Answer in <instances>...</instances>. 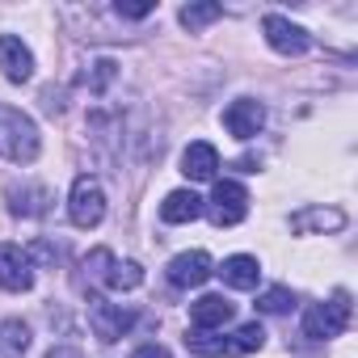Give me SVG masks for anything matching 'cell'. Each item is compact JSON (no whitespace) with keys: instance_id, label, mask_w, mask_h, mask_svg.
<instances>
[{"instance_id":"cell-18","label":"cell","mask_w":358,"mask_h":358,"mask_svg":"<svg viewBox=\"0 0 358 358\" xmlns=\"http://www.w3.org/2000/svg\"><path fill=\"white\" fill-rule=\"evenodd\" d=\"M26 350H30V324L26 320L0 324V358H26Z\"/></svg>"},{"instance_id":"cell-22","label":"cell","mask_w":358,"mask_h":358,"mask_svg":"<svg viewBox=\"0 0 358 358\" xmlns=\"http://www.w3.org/2000/svg\"><path fill=\"white\" fill-rule=\"evenodd\" d=\"M114 76H118V64H114V59H97V64H93V72H85V85H89L93 93H101Z\"/></svg>"},{"instance_id":"cell-20","label":"cell","mask_w":358,"mask_h":358,"mask_svg":"<svg viewBox=\"0 0 358 358\" xmlns=\"http://www.w3.org/2000/svg\"><path fill=\"white\" fill-rule=\"evenodd\" d=\"M177 17H182V26H186L190 34H199V30H207L211 22H220V17H224V9L215 5V0H199V5H186Z\"/></svg>"},{"instance_id":"cell-6","label":"cell","mask_w":358,"mask_h":358,"mask_svg":"<svg viewBox=\"0 0 358 358\" xmlns=\"http://www.w3.org/2000/svg\"><path fill=\"white\" fill-rule=\"evenodd\" d=\"M262 30H266V43H270L278 55H303V51L312 47L308 30H303V26H295V22H291V17H282V13H270V17L262 22Z\"/></svg>"},{"instance_id":"cell-10","label":"cell","mask_w":358,"mask_h":358,"mask_svg":"<svg viewBox=\"0 0 358 358\" xmlns=\"http://www.w3.org/2000/svg\"><path fill=\"white\" fill-rule=\"evenodd\" d=\"M5 199H9V211H13V215H22V220H38V215H47V211H51V203H55V194H51L47 186H38V182L9 186V190H5Z\"/></svg>"},{"instance_id":"cell-13","label":"cell","mask_w":358,"mask_h":358,"mask_svg":"<svg viewBox=\"0 0 358 358\" xmlns=\"http://www.w3.org/2000/svg\"><path fill=\"white\" fill-rule=\"evenodd\" d=\"M232 299H224V295H203V299H194L190 303V324L199 329V333H215V329H224L228 320H232Z\"/></svg>"},{"instance_id":"cell-2","label":"cell","mask_w":358,"mask_h":358,"mask_svg":"<svg viewBox=\"0 0 358 358\" xmlns=\"http://www.w3.org/2000/svg\"><path fill=\"white\" fill-rule=\"evenodd\" d=\"M68 220L76 228H97L106 220V190L97 177L80 173L76 182H72V194H68Z\"/></svg>"},{"instance_id":"cell-27","label":"cell","mask_w":358,"mask_h":358,"mask_svg":"<svg viewBox=\"0 0 358 358\" xmlns=\"http://www.w3.org/2000/svg\"><path fill=\"white\" fill-rule=\"evenodd\" d=\"M47 358H80V350H76V345H55Z\"/></svg>"},{"instance_id":"cell-1","label":"cell","mask_w":358,"mask_h":358,"mask_svg":"<svg viewBox=\"0 0 358 358\" xmlns=\"http://www.w3.org/2000/svg\"><path fill=\"white\" fill-rule=\"evenodd\" d=\"M38 152H43V139H38L34 118L0 101V156L13 164H34Z\"/></svg>"},{"instance_id":"cell-3","label":"cell","mask_w":358,"mask_h":358,"mask_svg":"<svg viewBox=\"0 0 358 358\" xmlns=\"http://www.w3.org/2000/svg\"><path fill=\"white\" fill-rule=\"evenodd\" d=\"M203 211L211 215L215 228H236L245 215H249V190L241 182H215L211 199L203 203Z\"/></svg>"},{"instance_id":"cell-12","label":"cell","mask_w":358,"mask_h":358,"mask_svg":"<svg viewBox=\"0 0 358 358\" xmlns=\"http://www.w3.org/2000/svg\"><path fill=\"white\" fill-rule=\"evenodd\" d=\"M182 173L190 177V182H215V173H220V152H215V143L194 139V143L182 152Z\"/></svg>"},{"instance_id":"cell-19","label":"cell","mask_w":358,"mask_h":358,"mask_svg":"<svg viewBox=\"0 0 358 358\" xmlns=\"http://www.w3.org/2000/svg\"><path fill=\"white\" fill-rule=\"evenodd\" d=\"M110 291H135L139 282H143V266L139 262H110V270H106V278H101Z\"/></svg>"},{"instance_id":"cell-25","label":"cell","mask_w":358,"mask_h":358,"mask_svg":"<svg viewBox=\"0 0 358 358\" xmlns=\"http://www.w3.org/2000/svg\"><path fill=\"white\" fill-rule=\"evenodd\" d=\"M26 257H38L43 266H55V257H59V249H55V245H47V241H34Z\"/></svg>"},{"instance_id":"cell-23","label":"cell","mask_w":358,"mask_h":358,"mask_svg":"<svg viewBox=\"0 0 358 358\" xmlns=\"http://www.w3.org/2000/svg\"><path fill=\"white\" fill-rule=\"evenodd\" d=\"M110 262H114V253H110V249H93V253L85 257V270L101 282V278H106V270H110Z\"/></svg>"},{"instance_id":"cell-21","label":"cell","mask_w":358,"mask_h":358,"mask_svg":"<svg viewBox=\"0 0 358 358\" xmlns=\"http://www.w3.org/2000/svg\"><path fill=\"white\" fill-rule=\"evenodd\" d=\"M291 308H295V295H291L287 287H270V291L257 295V312H266V316H282V312H291Z\"/></svg>"},{"instance_id":"cell-16","label":"cell","mask_w":358,"mask_h":358,"mask_svg":"<svg viewBox=\"0 0 358 358\" xmlns=\"http://www.w3.org/2000/svg\"><path fill=\"white\" fill-rule=\"evenodd\" d=\"M224 282L228 287H236V291H253L257 287V278H262V266H257V257H249V253H236V257H228L224 262Z\"/></svg>"},{"instance_id":"cell-8","label":"cell","mask_w":358,"mask_h":358,"mask_svg":"<svg viewBox=\"0 0 358 358\" xmlns=\"http://www.w3.org/2000/svg\"><path fill=\"white\" fill-rule=\"evenodd\" d=\"M0 287L17 291V295L34 287V266L22 245H0Z\"/></svg>"},{"instance_id":"cell-24","label":"cell","mask_w":358,"mask_h":358,"mask_svg":"<svg viewBox=\"0 0 358 358\" xmlns=\"http://www.w3.org/2000/svg\"><path fill=\"white\" fill-rule=\"evenodd\" d=\"M156 5H152V0H139V5H122V0H118V5H114V13L118 17H131V22H139V17H148Z\"/></svg>"},{"instance_id":"cell-7","label":"cell","mask_w":358,"mask_h":358,"mask_svg":"<svg viewBox=\"0 0 358 358\" xmlns=\"http://www.w3.org/2000/svg\"><path fill=\"white\" fill-rule=\"evenodd\" d=\"M211 274H215V262H211V253H203V249L177 253V257L169 262V282H173V287H203Z\"/></svg>"},{"instance_id":"cell-4","label":"cell","mask_w":358,"mask_h":358,"mask_svg":"<svg viewBox=\"0 0 358 358\" xmlns=\"http://www.w3.org/2000/svg\"><path fill=\"white\" fill-rule=\"evenodd\" d=\"M350 324V295L337 291L329 303H312L303 312V333L316 337V341H329V337H341V329Z\"/></svg>"},{"instance_id":"cell-14","label":"cell","mask_w":358,"mask_h":358,"mask_svg":"<svg viewBox=\"0 0 358 358\" xmlns=\"http://www.w3.org/2000/svg\"><path fill=\"white\" fill-rule=\"evenodd\" d=\"M345 228V215L337 207H303L291 215V232L308 236V232H341Z\"/></svg>"},{"instance_id":"cell-17","label":"cell","mask_w":358,"mask_h":358,"mask_svg":"<svg viewBox=\"0 0 358 358\" xmlns=\"http://www.w3.org/2000/svg\"><path fill=\"white\" fill-rule=\"evenodd\" d=\"M262 345H266V329H262L257 320H249V324H241L236 333H228V337H224V358L253 354V350H262Z\"/></svg>"},{"instance_id":"cell-26","label":"cell","mask_w":358,"mask_h":358,"mask_svg":"<svg viewBox=\"0 0 358 358\" xmlns=\"http://www.w3.org/2000/svg\"><path fill=\"white\" fill-rule=\"evenodd\" d=\"M131 358H173V354H169L164 345H156V341H152V345H139V350H135Z\"/></svg>"},{"instance_id":"cell-11","label":"cell","mask_w":358,"mask_h":358,"mask_svg":"<svg viewBox=\"0 0 358 358\" xmlns=\"http://www.w3.org/2000/svg\"><path fill=\"white\" fill-rule=\"evenodd\" d=\"M0 72H5V80H13V85H26L34 76V55L13 34H0Z\"/></svg>"},{"instance_id":"cell-5","label":"cell","mask_w":358,"mask_h":358,"mask_svg":"<svg viewBox=\"0 0 358 358\" xmlns=\"http://www.w3.org/2000/svg\"><path fill=\"white\" fill-rule=\"evenodd\" d=\"M131 324H135V316H131L127 308L106 303V299H89V329H93V337H97V341L114 345V341H122V337H127V329H131Z\"/></svg>"},{"instance_id":"cell-9","label":"cell","mask_w":358,"mask_h":358,"mask_svg":"<svg viewBox=\"0 0 358 358\" xmlns=\"http://www.w3.org/2000/svg\"><path fill=\"white\" fill-rule=\"evenodd\" d=\"M224 127H228V135H236V139H253V135H262V127H266V106L253 101V97H241V101H232V106L224 110Z\"/></svg>"},{"instance_id":"cell-15","label":"cell","mask_w":358,"mask_h":358,"mask_svg":"<svg viewBox=\"0 0 358 358\" xmlns=\"http://www.w3.org/2000/svg\"><path fill=\"white\" fill-rule=\"evenodd\" d=\"M203 215V199L194 190H173L164 203H160V220L164 224H190Z\"/></svg>"}]
</instances>
